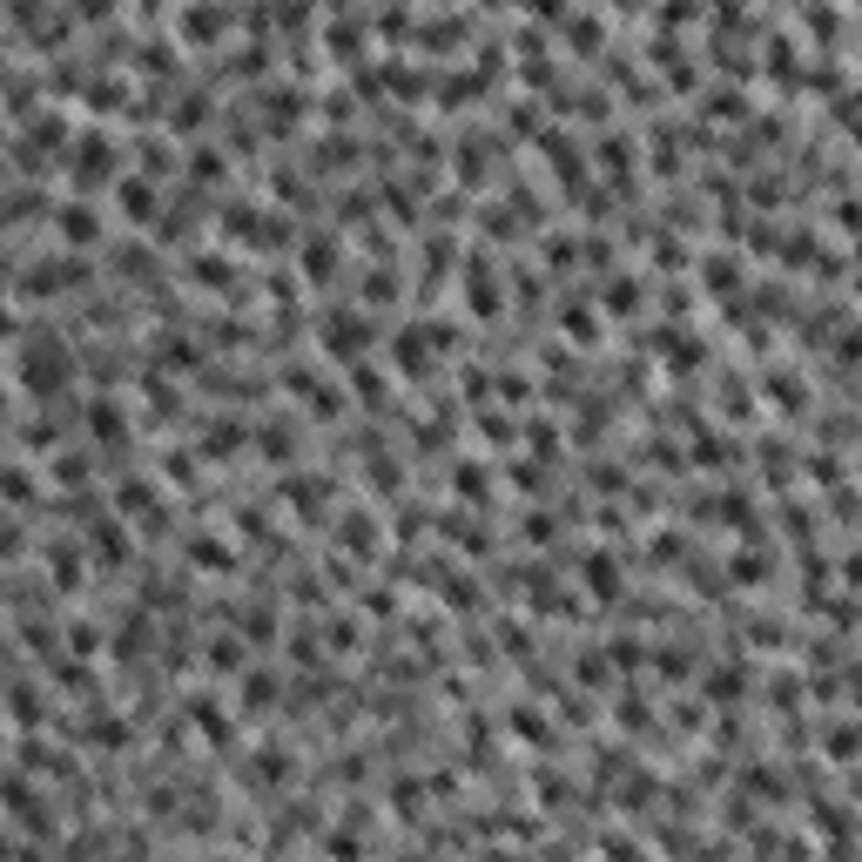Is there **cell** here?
<instances>
[{
    "label": "cell",
    "instance_id": "6da1fadb",
    "mask_svg": "<svg viewBox=\"0 0 862 862\" xmlns=\"http://www.w3.org/2000/svg\"><path fill=\"white\" fill-rule=\"evenodd\" d=\"M122 155H129V148L115 142V135H74L68 169H61V176H68V189H74V195H95L101 182L115 189V182H122Z\"/></svg>",
    "mask_w": 862,
    "mask_h": 862
},
{
    "label": "cell",
    "instance_id": "7a4b0ae2",
    "mask_svg": "<svg viewBox=\"0 0 862 862\" xmlns=\"http://www.w3.org/2000/svg\"><path fill=\"white\" fill-rule=\"evenodd\" d=\"M48 229H55V243H61V250H82V256L108 243V216L95 209V195H68V203H55Z\"/></svg>",
    "mask_w": 862,
    "mask_h": 862
},
{
    "label": "cell",
    "instance_id": "3957f363",
    "mask_svg": "<svg viewBox=\"0 0 862 862\" xmlns=\"http://www.w3.org/2000/svg\"><path fill=\"white\" fill-rule=\"evenodd\" d=\"M371 344H378V324H371V310H331V318L318 324V350H324V358H344V364H358Z\"/></svg>",
    "mask_w": 862,
    "mask_h": 862
},
{
    "label": "cell",
    "instance_id": "277c9868",
    "mask_svg": "<svg viewBox=\"0 0 862 862\" xmlns=\"http://www.w3.org/2000/svg\"><path fill=\"white\" fill-rule=\"evenodd\" d=\"M82 424H88V445H95L101 458H115V465H122V452H129V431H135V411H129L122 398H88Z\"/></svg>",
    "mask_w": 862,
    "mask_h": 862
},
{
    "label": "cell",
    "instance_id": "5b68a950",
    "mask_svg": "<svg viewBox=\"0 0 862 862\" xmlns=\"http://www.w3.org/2000/svg\"><path fill=\"white\" fill-rule=\"evenodd\" d=\"M115 209H122V223H135V229H155V216H163V182L155 176H122L115 182Z\"/></svg>",
    "mask_w": 862,
    "mask_h": 862
},
{
    "label": "cell",
    "instance_id": "8992f818",
    "mask_svg": "<svg viewBox=\"0 0 862 862\" xmlns=\"http://www.w3.org/2000/svg\"><path fill=\"white\" fill-rule=\"evenodd\" d=\"M229 34V14L216 8V0H182V14H176V41L182 48H216Z\"/></svg>",
    "mask_w": 862,
    "mask_h": 862
},
{
    "label": "cell",
    "instance_id": "52a82bcc",
    "mask_svg": "<svg viewBox=\"0 0 862 862\" xmlns=\"http://www.w3.org/2000/svg\"><path fill=\"white\" fill-rule=\"evenodd\" d=\"M95 465H101V452H82V445H55L48 452V492L61 486V492H88V479H95Z\"/></svg>",
    "mask_w": 862,
    "mask_h": 862
},
{
    "label": "cell",
    "instance_id": "ba28073f",
    "mask_svg": "<svg viewBox=\"0 0 862 862\" xmlns=\"http://www.w3.org/2000/svg\"><path fill=\"white\" fill-rule=\"evenodd\" d=\"M182 277H189L195 290H223V297H243V284H237V256H229V250H195Z\"/></svg>",
    "mask_w": 862,
    "mask_h": 862
},
{
    "label": "cell",
    "instance_id": "9c48e42d",
    "mask_svg": "<svg viewBox=\"0 0 862 862\" xmlns=\"http://www.w3.org/2000/svg\"><path fill=\"white\" fill-rule=\"evenodd\" d=\"M337 546H344L350 560H378V553H384V519L364 513V505H358V513H344V519H337Z\"/></svg>",
    "mask_w": 862,
    "mask_h": 862
},
{
    "label": "cell",
    "instance_id": "30bf717a",
    "mask_svg": "<svg viewBox=\"0 0 862 862\" xmlns=\"http://www.w3.org/2000/svg\"><path fill=\"white\" fill-rule=\"evenodd\" d=\"M256 122H263L270 135H290V129L303 122V88H263V95H256Z\"/></svg>",
    "mask_w": 862,
    "mask_h": 862
},
{
    "label": "cell",
    "instance_id": "8fae6325",
    "mask_svg": "<svg viewBox=\"0 0 862 862\" xmlns=\"http://www.w3.org/2000/svg\"><path fill=\"white\" fill-rule=\"evenodd\" d=\"M41 479L48 472H34L27 452H14L8 458V486H0V492H8V513H34V505H41Z\"/></svg>",
    "mask_w": 862,
    "mask_h": 862
},
{
    "label": "cell",
    "instance_id": "7c38bea8",
    "mask_svg": "<svg viewBox=\"0 0 862 862\" xmlns=\"http://www.w3.org/2000/svg\"><path fill=\"white\" fill-rule=\"evenodd\" d=\"M8 721H14V734H34L48 721V708H41V687L27 681V668H14V694H8Z\"/></svg>",
    "mask_w": 862,
    "mask_h": 862
},
{
    "label": "cell",
    "instance_id": "4fadbf2b",
    "mask_svg": "<svg viewBox=\"0 0 862 862\" xmlns=\"http://www.w3.org/2000/svg\"><path fill=\"white\" fill-rule=\"evenodd\" d=\"M129 155H135V169L155 176V182H169V176H176V135H135Z\"/></svg>",
    "mask_w": 862,
    "mask_h": 862
},
{
    "label": "cell",
    "instance_id": "5bb4252c",
    "mask_svg": "<svg viewBox=\"0 0 862 862\" xmlns=\"http://www.w3.org/2000/svg\"><path fill=\"white\" fill-rule=\"evenodd\" d=\"M74 741H88V749H129V721H122V715L88 708L82 721H74Z\"/></svg>",
    "mask_w": 862,
    "mask_h": 862
},
{
    "label": "cell",
    "instance_id": "9a60e30c",
    "mask_svg": "<svg viewBox=\"0 0 862 862\" xmlns=\"http://www.w3.org/2000/svg\"><path fill=\"white\" fill-rule=\"evenodd\" d=\"M303 284H331L337 277V263H344V243L337 237H303Z\"/></svg>",
    "mask_w": 862,
    "mask_h": 862
},
{
    "label": "cell",
    "instance_id": "2e32d148",
    "mask_svg": "<svg viewBox=\"0 0 862 862\" xmlns=\"http://www.w3.org/2000/svg\"><path fill=\"white\" fill-rule=\"evenodd\" d=\"M189 566L195 573H237V553L223 546V532H195L189 539Z\"/></svg>",
    "mask_w": 862,
    "mask_h": 862
},
{
    "label": "cell",
    "instance_id": "e0dca14e",
    "mask_svg": "<svg viewBox=\"0 0 862 862\" xmlns=\"http://www.w3.org/2000/svg\"><path fill=\"white\" fill-rule=\"evenodd\" d=\"M189 182H195V189L216 182V189H223V182H229V155H223L216 142H195V148H189Z\"/></svg>",
    "mask_w": 862,
    "mask_h": 862
},
{
    "label": "cell",
    "instance_id": "ac0fdd59",
    "mask_svg": "<svg viewBox=\"0 0 862 862\" xmlns=\"http://www.w3.org/2000/svg\"><path fill=\"white\" fill-rule=\"evenodd\" d=\"M579 579H586V594L594 600H620V566H613V553H594L579 566Z\"/></svg>",
    "mask_w": 862,
    "mask_h": 862
},
{
    "label": "cell",
    "instance_id": "d6986e66",
    "mask_svg": "<svg viewBox=\"0 0 862 862\" xmlns=\"http://www.w3.org/2000/svg\"><path fill=\"white\" fill-rule=\"evenodd\" d=\"M277 701H284V681L277 674H243V715H270V708H277Z\"/></svg>",
    "mask_w": 862,
    "mask_h": 862
},
{
    "label": "cell",
    "instance_id": "ffe728a7",
    "mask_svg": "<svg viewBox=\"0 0 862 862\" xmlns=\"http://www.w3.org/2000/svg\"><path fill=\"white\" fill-rule=\"evenodd\" d=\"M195 452H203V458H229V452H243V424H237V418H216V424L203 431V439H195Z\"/></svg>",
    "mask_w": 862,
    "mask_h": 862
},
{
    "label": "cell",
    "instance_id": "44dd1931",
    "mask_svg": "<svg viewBox=\"0 0 862 862\" xmlns=\"http://www.w3.org/2000/svg\"><path fill=\"white\" fill-rule=\"evenodd\" d=\"M452 486H458L465 505H492V465H458Z\"/></svg>",
    "mask_w": 862,
    "mask_h": 862
},
{
    "label": "cell",
    "instance_id": "7402d4cb",
    "mask_svg": "<svg viewBox=\"0 0 862 862\" xmlns=\"http://www.w3.org/2000/svg\"><path fill=\"white\" fill-rule=\"evenodd\" d=\"M250 775L263 781V789H284V781H290V749H256Z\"/></svg>",
    "mask_w": 862,
    "mask_h": 862
},
{
    "label": "cell",
    "instance_id": "603a6c76",
    "mask_svg": "<svg viewBox=\"0 0 862 862\" xmlns=\"http://www.w3.org/2000/svg\"><path fill=\"white\" fill-rule=\"evenodd\" d=\"M398 290H405L398 270H378V277H364V284H358V297H364V303H398Z\"/></svg>",
    "mask_w": 862,
    "mask_h": 862
},
{
    "label": "cell",
    "instance_id": "cb8c5ba5",
    "mask_svg": "<svg viewBox=\"0 0 862 862\" xmlns=\"http://www.w3.org/2000/svg\"><path fill=\"white\" fill-rule=\"evenodd\" d=\"M566 337H573V344H600V310L573 303V310H566Z\"/></svg>",
    "mask_w": 862,
    "mask_h": 862
},
{
    "label": "cell",
    "instance_id": "d4e9b609",
    "mask_svg": "<svg viewBox=\"0 0 862 862\" xmlns=\"http://www.w3.org/2000/svg\"><path fill=\"white\" fill-rule=\"evenodd\" d=\"M822 749H829V762H855L862 755V728H829V734H822Z\"/></svg>",
    "mask_w": 862,
    "mask_h": 862
},
{
    "label": "cell",
    "instance_id": "484cf974",
    "mask_svg": "<svg viewBox=\"0 0 862 862\" xmlns=\"http://www.w3.org/2000/svg\"><path fill=\"white\" fill-rule=\"evenodd\" d=\"M607 310H613V318H626V310H640V284H634V277H620V284L607 290Z\"/></svg>",
    "mask_w": 862,
    "mask_h": 862
},
{
    "label": "cell",
    "instance_id": "4316f807",
    "mask_svg": "<svg viewBox=\"0 0 862 862\" xmlns=\"http://www.w3.org/2000/svg\"><path fill=\"white\" fill-rule=\"evenodd\" d=\"M519 532H526V546H553V519H546V513H532V519H519Z\"/></svg>",
    "mask_w": 862,
    "mask_h": 862
},
{
    "label": "cell",
    "instance_id": "83f0119b",
    "mask_svg": "<svg viewBox=\"0 0 862 862\" xmlns=\"http://www.w3.org/2000/svg\"><path fill=\"white\" fill-rule=\"evenodd\" d=\"M101 14H115V0H74V21H101Z\"/></svg>",
    "mask_w": 862,
    "mask_h": 862
}]
</instances>
